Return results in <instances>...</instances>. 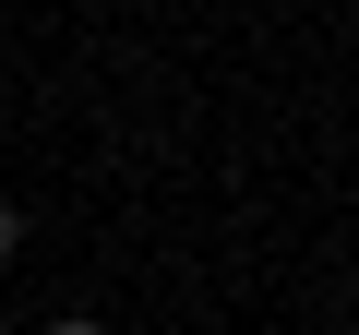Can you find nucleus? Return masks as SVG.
Segmentation results:
<instances>
[{
  "instance_id": "obj_1",
  "label": "nucleus",
  "mask_w": 359,
  "mask_h": 335,
  "mask_svg": "<svg viewBox=\"0 0 359 335\" xmlns=\"http://www.w3.org/2000/svg\"><path fill=\"white\" fill-rule=\"evenodd\" d=\"M0 252H13V204H0Z\"/></svg>"
},
{
  "instance_id": "obj_2",
  "label": "nucleus",
  "mask_w": 359,
  "mask_h": 335,
  "mask_svg": "<svg viewBox=\"0 0 359 335\" xmlns=\"http://www.w3.org/2000/svg\"><path fill=\"white\" fill-rule=\"evenodd\" d=\"M48 335H96V323H48Z\"/></svg>"
}]
</instances>
